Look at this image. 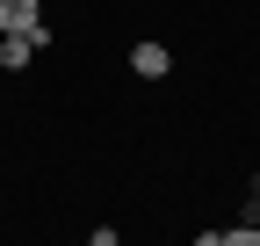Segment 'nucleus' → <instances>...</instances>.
<instances>
[{
	"mask_svg": "<svg viewBox=\"0 0 260 246\" xmlns=\"http://www.w3.org/2000/svg\"><path fill=\"white\" fill-rule=\"evenodd\" d=\"M130 73H138V80H167V73H174V51H167V44H152V37H145V44H130Z\"/></svg>",
	"mask_w": 260,
	"mask_h": 246,
	"instance_id": "nucleus-2",
	"label": "nucleus"
},
{
	"mask_svg": "<svg viewBox=\"0 0 260 246\" xmlns=\"http://www.w3.org/2000/svg\"><path fill=\"white\" fill-rule=\"evenodd\" d=\"M29 58H37V44H29L22 29H0V66H8V73H22Z\"/></svg>",
	"mask_w": 260,
	"mask_h": 246,
	"instance_id": "nucleus-3",
	"label": "nucleus"
},
{
	"mask_svg": "<svg viewBox=\"0 0 260 246\" xmlns=\"http://www.w3.org/2000/svg\"><path fill=\"white\" fill-rule=\"evenodd\" d=\"M0 29H22L29 44H51V22H44V0H0Z\"/></svg>",
	"mask_w": 260,
	"mask_h": 246,
	"instance_id": "nucleus-1",
	"label": "nucleus"
}]
</instances>
